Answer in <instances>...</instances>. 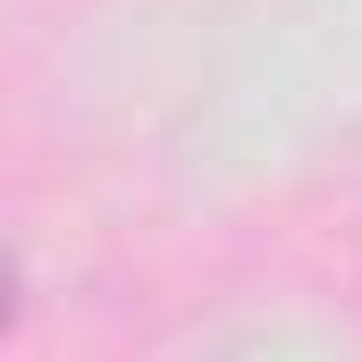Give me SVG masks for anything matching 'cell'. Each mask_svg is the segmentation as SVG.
I'll use <instances>...</instances> for the list:
<instances>
[{
	"instance_id": "obj_1",
	"label": "cell",
	"mask_w": 362,
	"mask_h": 362,
	"mask_svg": "<svg viewBox=\"0 0 362 362\" xmlns=\"http://www.w3.org/2000/svg\"><path fill=\"white\" fill-rule=\"evenodd\" d=\"M8 320H17V270L0 262V329H8Z\"/></svg>"
}]
</instances>
